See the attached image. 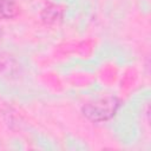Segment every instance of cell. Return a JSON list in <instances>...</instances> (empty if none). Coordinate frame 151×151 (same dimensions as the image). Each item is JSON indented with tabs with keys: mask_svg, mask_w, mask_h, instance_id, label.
Here are the masks:
<instances>
[{
	"mask_svg": "<svg viewBox=\"0 0 151 151\" xmlns=\"http://www.w3.org/2000/svg\"><path fill=\"white\" fill-rule=\"evenodd\" d=\"M120 100L117 97H103L85 104L81 109L83 114L91 122L101 123L111 119L118 111Z\"/></svg>",
	"mask_w": 151,
	"mask_h": 151,
	"instance_id": "cell-1",
	"label": "cell"
},
{
	"mask_svg": "<svg viewBox=\"0 0 151 151\" xmlns=\"http://www.w3.org/2000/svg\"><path fill=\"white\" fill-rule=\"evenodd\" d=\"M19 61L11 54L0 53V77L5 79H15L20 74Z\"/></svg>",
	"mask_w": 151,
	"mask_h": 151,
	"instance_id": "cell-2",
	"label": "cell"
},
{
	"mask_svg": "<svg viewBox=\"0 0 151 151\" xmlns=\"http://www.w3.org/2000/svg\"><path fill=\"white\" fill-rule=\"evenodd\" d=\"M63 15L64 9L61 6L55 4H47L40 13V19L45 25H57L61 21Z\"/></svg>",
	"mask_w": 151,
	"mask_h": 151,
	"instance_id": "cell-3",
	"label": "cell"
},
{
	"mask_svg": "<svg viewBox=\"0 0 151 151\" xmlns=\"http://www.w3.org/2000/svg\"><path fill=\"white\" fill-rule=\"evenodd\" d=\"M17 13L18 7L13 0H0V19H12Z\"/></svg>",
	"mask_w": 151,
	"mask_h": 151,
	"instance_id": "cell-4",
	"label": "cell"
}]
</instances>
